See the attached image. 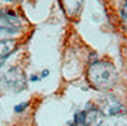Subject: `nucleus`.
Listing matches in <instances>:
<instances>
[{"label":"nucleus","mask_w":127,"mask_h":126,"mask_svg":"<svg viewBox=\"0 0 127 126\" xmlns=\"http://www.w3.org/2000/svg\"><path fill=\"white\" fill-rule=\"evenodd\" d=\"M87 79L94 89L99 92H107L116 84V68L113 64L104 60L95 62L87 70Z\"/></svg>","instance_id":"f257e3e1"},{"label":"nucleus","mask_w":127,"mask_h":126,"mask_svg":"<svg viewBox=\"0 0 127 126\" xmlns=\"http://www.w3.org/2000/svg\"><path fill=\"white\" fill-rule=\"evenodd\" d=\"M25 29V20L12 10L0 9V40L12 39Z\"/></svg>","instance_id":"f03ea898"},{"label":"nucleus","mask_w":127,"mask_h":126,"mask_svg":"<svg viewBox=\"0 0 127 126\" xmlns=\"http://www.w3.org/2000/svg\"><path fill=\"white\" fill-rule=\"evenodd\" d=\"M17 48H18V42L16 39L0 40V67L17 50Z\"/></svg>","instance_id":"7ed1b4c3"},{"label":"nucleus","mask_w":127,"mask_h":126,"mask_svg":"<svg viewBox=\"0 0 127 126\" xmlns=\"http://www.w3.org/2000/svg\"><path fill=\"white\" fill-rule=\"evenodd\" d=\"M84 0H63V3L65 6V9L69 15H74L80 8V4Z\"/></svg>","instance_id":"20e7f679"},{"label":"nucleus","mask_w":127,"mask_h":126,"mask_svg":"<svg viewBox=\"0 0 127 126\" xmlns=\"http://www.w3.org/2000/svg\"><path fill=\"white\" fill-rule=\"evenodd\" d=\"M119 18H121V21L124 29L127 30V0L122 3L121 10H119Z\"/></svg>","instance_id":"39448f33"},{"label":"nucleus","mask_w":127,"mask_h":126,"mask_svg":"<svg viewBox=\"0 0 127 126\" xmlns=\"http://www.w3.org/2000/svg\"><path fill=\"white\" fill-rule=\"evenodd\" d=\"M28 105H29L28 102L21 103V104H19V105H16V106H15V112H16V113H20V112H24L25 109L28 107Z\"/></svg>","instance_id":"423d86ee"},{"label":"nucleus","mask_w":127,"mask_h":126,"mask_svg":"<svg viewBox=\"0 0 127 126\" xmlns=\"http://www.w3.org/2000/svg\"><path fill=\"white\" fill-rule=\"evenodd\" d=\"M8 1H10V2H15V1H19V0H8Z\"/></svg>","instance_id":"0eeeda50"}]
</instances>
